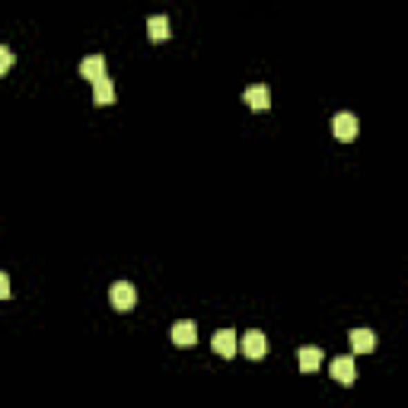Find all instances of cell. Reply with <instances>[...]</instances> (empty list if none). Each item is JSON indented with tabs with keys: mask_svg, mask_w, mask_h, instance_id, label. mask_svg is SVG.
<instances>
[{
	"mask_svg": "<svg viewBox=\"0 0 408 408\" xmlns=\"http://www.w3.org/2000/svg\"><path fill=\"white\" fill-rule=\"evenodd\" d=\"M108 300H112V307H115L118 313H128V309H134V303H137V291H134L131 281H115L112 291H108Z\"/></svg>",
	"mask_w": 408,
	"mask_h": 408,
	"instance_id": "obj_1",
	"label": "cell"
},
{
	"mask_svg": "<svg viewBox=\"0 0 408 408\" xmlns=\"http://www.w3.org/2000/svg\"><path fill=\"white\" fill-rule=\"evenodd\" d=\"M358 128H360V122L354 112H338V115L332 118V134L338 141H354V137H358Z\"/></svg>",
	"mask_w": 408,
	"mask_h": 408,
	"instance_id": "obj_2",
	"label": "cell"
},
{
	"mask_svg": "<svg viewBox=\"0 0 408 408\" xmlns=\"http://www.w3.org/2000/svg\"><path fill=\"white\" fill-rule=\"evenodd\" d=\"M240 348H242V354H246V358L262 360V358H265V351H268V338H265V332H258V329L246 332V335H242V342H240Z\"/></svg>",
	"mask_w": 408,
	"mask_h": 408,
	"instance_id": "obj_3",
	"label": "cell"
},
{
	"mask_svg": "<svg viewBox=\"0 0 408 408\" xmlns=\"http://www.w3.org/2000/svg\"><path fill=\"white\" fill-rule=\"evenodd\" d=\"M332 380L342 386H351L354 380H358V364H354V358H348V354H342V358L332 360Z\"/></svg>",
	"mask_w": 408,
	"mask_h": 408,
	"instance_id": "obj_4",
	"label": "cell"
},
{
	"mask_svg": "<svg viewBox=\"0 0 408 408\" xmlns=\"http://www.w3.org/2000/svg\"><path fill=\"white\" fill-rule=\"evenodd\" d=\"M211 348H214L220 358H233L236 348H240V342H236V332H233V329H217L214 338H211Z\"/></svg>",
	"mask_w": 408,
	"mask_h": 408,
	"instance_id": "obj_5",
	"label": "cell"
},
{
	"mask_svg": "<svg viewBox=\"0 0 408 408\" xmlns=\"http://www.w3.org/2000/svg\"><path fill=\"white\" fill-rule=\"evenodd\" d=\"M242 99L249 102L252 108H258V112H265V108L271 106V90H268L265 84H252V86H246Z\"/></svg>",
	"mask_w": 408,
	"mask_h": 408,
	"instance_id": "obj_6",
	"label": "cell"
},
{
	"mask_svg": "<svg viewBox=\"0 0 408 408\" xmlns=\"http://www.w3.org/2000/svg\"><path fill=\"white\" fill-rule=\"evenodd\" d=\"M173 342L175 344H195L198 342V325L192 319H179L173 322Z\"/></svg>",
	"mask_w": 408,
	"mask_h": 408,
	"instance_id": "obj_7",
	"label": "cell"
},
{
	"mask_svg": "<svg viewBox=\"0 0 408 408\" xmlns=\"http://www.w3.org/2000/svg\"><path fill=\"white\" fill-rule=\"evenodd\" d=\"M348 338H351V348L358 351V354H370L376 348V335L370 329H351Z\"/></svg>",
	"mask_w": 408,
	"mask_h": 408,
	"instance_id": "obj_8",
	"label": "cell"
},
{
	"mask_svg": "<svg viewBox=\"0 0 408 408\" xmlns=\"http://www.w3.org/2000/svg\"><path fill=\"white\" fill-rule=\"evenodd\" d=\"M297 360H300L303 373H313V370L322 364V348H316V344H303V348L297 351Z\"/></svg>",
	"mask_w": 408,
	"mask_h": 408,
	"instance_id": "obj_9",
	"label": "cell"
},
{
	"mask_svg": "<svg viewBox=\"0 0 408 408\" xmlns=\"http://www.w3.org/2000/svg\"><path fill=\"white\" fill-rule=\"evenodd\" d=\"M93 99H96V106H112L115 102V86H112L108 77L93 80Z\"/></svg>",
	"mask_w": 408,
	"mask_h": 408,
	"instance_id": "obj_10",
	"label": "cell"
},
{
	"mask_svg": "<svg viewBox=\"0 0 408 408\" xmlns=\"http://www.w3.org/2000/svg\"><path fill=\"white\" fill-rule=\"evenodd\" d=\"M80 74H84L86 80H99V77H106V58H102V55L84 58L80 61Z\"/></svg>",
	"mask_w": 408,
	"mask_h": 408,
	"instance_id": "obj_11",
	"label": "cell"
},
{
	"mask_svg": "<svg viewBox=\"0 0 408 408\" xmlns=\"http://www.w3.org/2000/svg\"><path fill=\"white\" fill-rule=\"evenodd\" d=\"M147 35H150V39H166L169 35V17L166 13L147 17Z\"/></svg>",
	"mask_w": 408,
	"mask_h": 408,
	"instance_id": "obj_12",
	"label": "cell"
},
{
	"mask_svg": "<svg viewBox=\"0 0 408 408\" xmlns=\"http://www.w3.org/2000/svg\"><path fill=\"white\" fill-rule=\"evenodd\" d=\"M10 64H13V51H10L7 45H3V48H0V74H7Z\"/></svg>",
	"mask_w": 408,
	"mask_h": 408,
	"instance_id": "obj_13",
	"label": "cell"
},
{
	"mask_svg": "<svg viewBox=\"0 0 408 408\" xmlns=\"http://www.w3.org/2000/svg\"><path fill=\"white\" fill-rule=\"evenodd\" d=\"M0 297H10V278L0 275Z\"/></svg>",
	"mask_w": 408,
	"mask_h": 408,
	"instance_id": "obj_14",
	"label": "cell"
}]
</instances>
